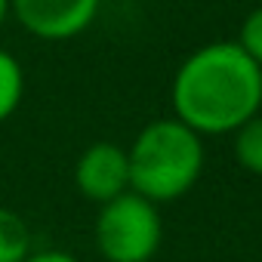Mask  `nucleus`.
Returning <instances> with one entry per match:
<instances>
[{
	"label": "nucleus",
	"instance_id": "nucleus-5",
	"mask_svg": "<svg viewBox=\"0 0 262 262\" xmlns=\"http://www.w3.org/2000/svg\"><path fill=\"white\" fill-rule=\"evenodd\" d=\"M74 185L93 204H108L129 191V158L114 142H93L74 164Z\"/></svg>",
	"mask_w": 262,
	"mask_h": 262
},
{
	"label": "nucleus",
	"instance_id": "nucleus-10",
	"mask_svg": "<svg viewBox=\"0 0 262 262\" xmlns=\"http://www.w3.org/2000/svg\"><path fill=\"white\" fill-rule=\"evenodd\" d=\"M25 262H80V259L68 250H31Z\"/></svg>",
	"mask_w": 262,
	"mask_h": 262
},
{
	"label": "nucleus",
	"instance_id": "nucleus-4",
	"mask_svg": "<svg viewBox=\"0 0 262 262\" xmlns=\"http://www.w3.org/2000/svg\"><path fill=\"white\" fill-rule=\"evenodd\" d=\"M102 0H10V16L37 40H71L83 34Z\"/></svg>",
	"mask_w": 262,
	"mask_h": 262
},
{
	"label": "nucleus",
	"instance_id": "nucleus-9",
	"mask_svg": "<svg viewBox=\"0 0 262 262\" xmlns=\"http://www.w3.org/2000/svg\"><path fill=\"white\" fill-rule=\"evenodd\" d=\"M237 43H241V50L262 68V7H256V10L244 19L241 34H237Z\"/></svg>",
	"mask_w": 262,
	"mask_h": 262
},
{
	"label": "nucleus",
	"instance_id": "nucleus-1",
	"mask_svg": "<svg viewBox=\"0 0 262 262\" xmlns=\"http://www.w3.org/2000/svg\"><path fill=\"white\" fill-rule=\"evenodd\" d=\"M176 120L198 136L234 133L262 108V68L237 40L207 43L182 59L170 86Z\"/></svg>",
	"mask_w": 262,
	"mask_h": 262
},
{
	"label": "nucleus",
	"instance_id": "nucleus-2",
	"mask_svg": "<svg viewBox=\"0 0 262 262\" xmlns=\"http://www.w3.org/2000/svg\"><path fill=\"white\" fill-rule=\"evenodd\" d=\"M129 158V191L148 198L151 204H167L188 194L204 173V136L176 117H161L145 123Z\"/></svg>",
	"mask_w": 262,
	"mask_h": 262
},
{
	"label": "nucleus",
	"instance_id": "nucleus-8",
	"mask_svg": "<svg viewBox=\"0 0 262 262\" xmlns=\"http://www.w3.org/2000/svg\"><path fill=\"white\" fill-rule=\"evenodd\" d=\"M234 161L244 170L262 176V114H253L234 129Z\"/></svg>",
	"mask_w": 262,
	"mask_h": 262
},
{
	"label": "nucleus",
	"instance_id": "nucleus-3",
	"mask_svg": "<svg viewBox=\"0 0 262 262\" xmlns=\"http://www.w3.org/2000/svg\"><path fill=\"white\" fill-rule=\"evenodd\" d=\"M93 237L105 262H151L164 241V219L158 204L126 191L99 207Z\"/></svg>",
	"mask_w": 262,
	"mask_h": 262
},
{
	"label": "nucleus",
	"instance_id": "nucleus-7",
	"mask_svg": "<svg viewBox=\"0 0 262 262\" xmlns=\"http://www.w3.org/2000/svg\"><path fill=\"white\" fill-rule=\"evenodd\" d=\"M25 96V71L13 53L0 47V123L10 120Z\"/></svg>",
	"mask_w": 262,
	"mask_h": 262
},
{
	"label": "nucleus",
	"instance_id": "nucleus-11",
	"mask_svg": "<svg viewBox=\"0 0 262 262\" xmlns=\"http://www.w3.org/2000/svg\"><path fill=\"white\" fill-rule=\"evenodd\" d=\"M7 19H10V0H0V28H4Z\"/></svg>",
	"mask_w": 262,
	"mask_h": 262
},
{
	"label": "nucleus",
	"instance_id": "nucleus-6",
	"mask_svg": "<svg viewBox=\"0 0 262 262\" xmlns=\"http://www.w3.org/2000/svg\"><path fill=\"white\" fill-rule=\"evenodd\" d=\"M31 250L28 222L16 210L0 207V262H25Z\"/></svg>",
	"mask_w": 262,
	"mask_h": 262
}]
</instances>
